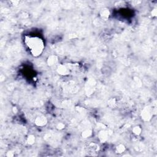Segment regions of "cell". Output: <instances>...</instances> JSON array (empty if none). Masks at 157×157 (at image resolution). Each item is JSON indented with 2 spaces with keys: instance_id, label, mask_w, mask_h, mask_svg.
Listing matches in <instances>:
<instances>
[{
  "instance_id": "6da1fadb",
  "label": "cell",
  "mask_w": 157,
  "mask_h": 157,
  "mask_svg": "<svg viewBox=\"0 0 157 157\" xmlns=\"http://www.w3.org/2000/svg\"><path fill=\"white\" fill-rule=\"evenodd\" d=\"M26 44L31 52L34 55H39L42 52L44 48V43L42 40L37 37H31L26 40Z\"/></svg>"
}]
</instances>
